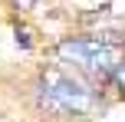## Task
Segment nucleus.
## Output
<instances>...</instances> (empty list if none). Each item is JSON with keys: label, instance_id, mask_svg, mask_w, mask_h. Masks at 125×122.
<instances>
[{"label": "nucleus", "instance_id": "f257e3e1", "mask_svg": "<svg viewBox=\"0 0 125 122\" xmlns=\"http://www.w3.org/2000/svg\"><path fill=\"white\" fill-rule=\"evenodd\" d=\"M40 102L50 112H59V116H86L95 109L99 99L82 79L50 69V73H43V83H40Z\"/></svg>", "mask_w": 125, "mask_h": 122}, {"label": "nucleus", "instance_id": "f03ea898", "mask_svg": "<svg viewBox=\"0 0 125 122\" xmlns=\"http://www.w3.org/2000/svg\"><path fill=\"white\" fill-rule=\"evenodd\" d=\"M59 59L76 69L95 73V76H105V73H115L122 59V50L109 40H62L59 43Z\"/></svg>", "mask_w": 125, "mask_h": 122}, {"label": "nucleus", "instance_id": "7ed1b4c3", "mask_svg": "<svg viewBox=\"0 0 125 122\" xmlns=\"http://www.w3.org/2000/svg\"><path fill=\"white\" fill-rule=\"evenodd\" d=\"M73 3H79L82 10H99V7H105L109 0H73Z\"/></svg>", "mask_w": 125, "mask_h": 122}, {"label": "nucleus", "instance_id": "20e7f679", "mask_svg": "<svg viewBox=\"0 0 125 122\" xmlns=\"http://www.w3.org/2000/svg\"><path fill=\"white\" fill-rule=\"evenodd\" d=\"M112 79H115V83H119L122 89H125V63H119V66H115V73H112Z\"/></svg>", "mask_w": 125, "mask_h": 122}, {"label": "nucleus", "instance_id": "39448f33", "mask_svg": "<svg viewBox=\"0 0 125 122\" xmlns=\"http://www.w3.org/2000/svg\"><path fill=\"white\" fill-rule=\"evenodd\" d=\"M17 3H20V7H23V10H26V7H33V3H36V0H17Z\"/></svg>", "mask_w": 125, "mask_h": 122}]
</instances>
